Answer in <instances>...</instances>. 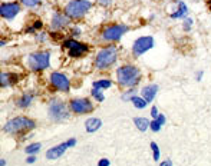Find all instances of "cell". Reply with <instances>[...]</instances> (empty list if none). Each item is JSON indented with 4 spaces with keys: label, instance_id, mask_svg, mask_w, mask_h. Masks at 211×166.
I'll return each instance as SVG.
<instances>
[{
    "label": "cell",
    "instance_id": "cell-24",
    "mask_svg": "<svg viewBox=\"0 0 211 166\" xmlns=\"http://www.w3.org/2000/svg\"><path fill=\"white\" fill-rule=\"evenodd\" d=\"M91 93H92V96L95 97L98 102H104V100H105L104 93H101L99 89H92V92H91Z\"/></svg>",
    "mask_w": 211,
    "mask_h": 166
},
{
    "label": "cell",
    "instance_id": "cell-36",
    "mask_svg": "<svg viewBox=\"0 0 211 166\" xmlns=\"http://www.w3.org/2000/svg\"><path fill=\"white\" fill-rule=\"evenodd\" d=\"M101 6H109L111 4V0H98Z\"/></svg>",
    "mask_w": 211,
    "mask_h": 166
},
{
    "label": "cell",
    "instance_id": "cell-1",
    "mask_svg": "<svg viewBox=\"0 0 211 166\" xmlns=\"http://www.w3.org/2000/svg\"><path fill=\"white\" fill-rule=\"evenodd\" d=\"M141 76V72L138 70V67L126 65V66L119 67L116 70V78L121 86H126V87H132L138 83Z\"/></svg>",
    "mask_w": 211,
    "mask_h": 166
},
{
    "label": "cell",
    "instance_id": "cell-21",
    "mask_svg": "<svg viewBox=\"0 0 211 166\" xmlns=\"http://www.w3.org/2000/svg\"><path fill=\"white\" fill-rule=\"evenodd\" d=\"M40 148H42V145L39 143V142H36V143H32V145H29V146H26V148H25V152H26L27 155H36L37 152L40 150Z\"/></svg>",
    "mask_w": 211,
    "mask_h": 166
},
{
    "label": "cell",
    "instance_id": "cell-8",
    "mask_svg": "<svg viewBox=\"0 0 211 166\" xmlns=\"http://www.w3.org/2000/svg\"><path fill=\"white\" fill-rule=\"evenodd\" d=\"M75 145H76V139H75V137L66 140V142H63V143L56 145V146L50 148L48 152H46V159H49V160H55V159L60 158V156H62L68 149L72 148V146H75Z\"/></svg>",
    "mask_w": 211,
    "mask_h": 166
},
{
    "label": "cell",
    "instance_id": "cell-35",
    "mask_svg": "<svg viewBox=\"0 0 211 166\" xmlns=\"http://www.w3.org/2000/svg\"><path fill=\"white\" fill-rule=\"evenodd\" d=\"M158 109H157V106H154V107H152V109H151V116H152V118H154V119H155L157 118V116H158Z\"/></svg>",
    "mask_w": 211,
    "mask_h": 166
},
{
    "label": "cell",
    "instance_id": "cell-14",
    "mask_svg": "<svg viewBox=\"0 0 211 166\" xmlns=\"http://www.w3.org/2000/svg\"><path fill=\"white\" fill-rule=\"evenodd\" d=\"M50 26H52L53 30L65 29V27L69 26V17H68L65 13H59V11H56V13H53V16H52Z\"/></svg>",
    "mask_w": 211,
    "mask_h": 166
},
{
    "label": "cell",
    "instance_id": "cell-3",
    "mask_svg": "<svg viewBox=\"0 0 211 166\" xmlns=\"http://www.w3.org/2000/svg\"><path fill=\"white\" fill-rule=\"evenodd\" d=\"M92 7V2L89 0H70L65 6V15L69 19H81Z\"/></svg>",
    "mask_w": 211,
    "mask_h": 166
},
{
    "label": "cell",
    "instance_id": "cell-11",
    "mask_svg": "<svg viewBox=\"0 0 211 166\" xmlns=\"http://www.w3.org/2000/svg\"><path fill=\"white\" fill-rule=\"evenodd\" d=\"M20 4L17 2H7L0 4V16L6 20H13L20 13Z\"/></svg>",
    "mask_w": 211,
    "mask_h": 166
},
{
    "label": "cell",
    "instance_id": "cell-37",
    "mask_svg": "<svg viewBox=\"0 0 211 166\" xmlns=\"http://www.w3.org/2000/svg\"><path fill=\"white\" fill-rule=\"evenodd\" d=\"M161 166H172L171 160H165V162H161Z\"/></svg>",
    "mask_w": 211,
    "mask_h": 166
},
{
    "label": "cell",
    "instance_id": "cell-19",
    "mask_svg": "<svg viewBox=\"0 0 211 166\" xmlns=\"http://www.w3.org/2000/svg\"><path fill=\"white\" fill-rule=\"evenodd\" d=\"M134 123L141 132H145L149 128V119L147 118H134Z\"/></svg>",
    "mask_w": 211,
    "mask_h": 166
},
{
    "label": "cell",
    "instance_id": "cell-29",
    "mask_svg": "<svg viewBox=\"0 0 211 166\" xmlns=\"http://www.w3.org/2000/svg\"><path fill=\"white\" fill-rule=\"evenodd\" d=\"M32 27H33V29H35V32H36L37 29H42V27H43V25H42V22H40V20H36V22L33 23V26H32Z\"/></svg>",
    "mask_w": 211,
    "mask_h": 166
},
{
    "label": "cell",
    "instance_id": "cell-23",
    "mask_svg": "<svg viewBox=\"0 0 211 166\" xmlns=\"http://www.w3.org/2000/svg\"><path fill=\"white\" fill-rule=\"evenodd\" d=\"M132 103H134V106L135 107H138V109H144L145 106H147V100L144 99V97H138L137 95L135 96H132Z\"/></svg>",
    "mask_w": 211,
    "mask_h": 166
},
{
    "label": "cell",
    "instance_id": "cell-17",
    "mask_svg": "<svg viewBox=\"0 0 211 166\" xmlns=\"http://www.w3.org/2000/svg\"><path fill=\"white\" fill-rule=\"evenodd\" d=\"M101 126H102V120H101V119H96V118H89L85 122V128H86V132L88 133L96 132Z\"/></svg>",
    "mask_w": 211,
    "mask_h": 166
},
{
    "label": "cell",
    "instance_id": "cell-40",
    "mask_svg": "<svg viewBox=\"0 0 211 166\" xmlns=\"http://www.w3.org/2000/svg\"><path fill=\"white\" fill-rule=\"evenodd\" d=\"M0 166H6V160L4 159H0Z\"/></svg>",
    "mask_w": 211,
    "mask_h": 166
},
{
    "label": "cell",
    "instance_id": "cell-30",
    "mask_svg": "<svg viewBox=\"0 0 211 166\" xmlns=\"http://www.w3.org/2000/svg\"><path fill=\"white\" fill-rule=\"evenodd\" d=\"M111 165V162H109V160H108V159H101L99 160V163H98V166H109Z\"/></svg>",
    "mask_w": 211,
    "mask_h": 166
},
{
    "label": "cell",
    "instance_id": "cell-5",
    "mask_svg": "<svg viewBox=\"0 0 211 166\" xmlns=\"http://www.w3.org/2000/svg\"><path fill=\"white\" fill-rule=\"evenodd\" d=\"M48 113H49V118L52 119V120H55V122H62V120L69 119L68 105H65L59 99L50 100V103L48 106Z\"/></svg>",
    "mask_w": 211,
    "mask_h": 166
},
{
    "label": "cell",
    "instance_id": "cell-20",
    "mask_svg": "<svg viewBox=\"0 0 211 166\" xmlns=\"http://www.w3.org/2000/svg\"><path fill=\"white\" fill-rule=\"evenodd\" d=\"M177 4L180 6V9H178L175 13H171V17H172V19L184 17V16L187 15V6L184 4V2H180V0H177Z\"/></svg>",
    "mask_w": 211,
    "mask_h": 166
},
{
    "label": "cell",
    "instance_id": "cell-39",
    "mask_svg": "<svg viewBox=\"0 0 211 166\" xmlns=\"http://www.w3.org/2000/svg\"><path fill=\"white\" fill-rule=\"evenodd\" d=\"M201 78H203V72H198V74H197V80H201Z\"/></svg>",
    "mask_w": 211,
    "mask_h": 166
},
{
    "label": "cell",
    "instance_id": "cell-27",
    "mask_svg": "<svg viewBox=\"0 0 211 166\" xmlns=\"http://www.w3.org/2000/svg\"><path fill=\"white\" fill-rule=\"evenodd\" d=\"M135 90H134V89H131V90H128V92H125L122 95V100H126V102H128V100H131L132 99V96H135Z\"/></svg>",
    "mask_w": 211,
    "mask_h": 166
},
{
    "label": "cell",
    "instance_id": "cell-34",
    "mask_svg": "<svg viewBox=\"0 0 211 166\" xmlns=\"http://www.w3.org/2000/svg\"><path fill=\"white\" fill-rule=\"evenodd\" d=\"M82 33V29L81 27H73V30H72V34H73V36H78V34H81Z\"/></svg>",
    "mask_w": 211,
    "mask_h": 166
},
{
    "label": "cell",
    "instance_id": "cell-13",
    "mask_svg": "<svg viewBox=\"0 0 211 166\" xmlns=\"http://www.w3.org/2000/svg\"><path fill=\"white\" fill-rule=\"evenodd\" d=\"M50 83L55 89L60 90V92H69L70 89V82L69 79L60 72H53L50 74Z\"/></svg>",
    "mask_w": 211,
    "mask_h": 166
},
{
    "label": "cell",
    "instance_id": "cell-2",
    "mask_svg": "<svg viewBox=\"0 0 211 166\" xmlns=\"http://www.w3.org/2000/svg\"><path fill=\"white\" fill-rule=\"evenodd\" d=\"M36 128L35 120L26 118V116H16V118L10 119L6 125H4V132L16 135L20 132H26V130H32Z\"/></svg>",
    "mask_w": 211,
    "mask_h": 166
},
{
    "label": "cell",
    "instance_id": "cell-4",
    "mask_svg": "<svg viewBox=\"0 0 211 166\" xmlns=\"http://www.w3.org/2000/svg\"><path fill=\"white\" fill-rule=\"evenodd\" d=\"M27 65L33 72H42L50 66V53L49 52H36L27 56Z\"/></svg>",
    "mask_w": 211,
    "mask_h": 166
},
{
    "label": "cell",
    "instance_id": "cell-22",
    "mask_svg": "<svg viewBox=\"0 0 211 166\" xmlns=\"http://www.w3.org/2000/svg\"><path fill=\"white\" fill-rule=\"evenodd\" d=\"M111 86H112V82L108 80V79L93 82V89H108V87H111Z\"/></svg>",
    "mask_w": 211,
    "mask_h": 166
},
{
    "label": "cell",
    "instance_id": "cell-32",
    "mask_svg": "<svg viewBox=\"0 0 211 166\" xmlns=\"http://www.w3.org/2000/svg\"><path fill=\"white\" fill-rule=\"evenodd\" d=\"M184 25H185V30H190V27H191V25H193V20H191V19H185Z\"/></svg>",
    "mask_w": 211,
    "mask_h": 166
},
{
    "label": "cell",
    "instance_id": "cell-15",
    "mask_svg": "<svg viewBox=\"0 0 211 166\" xmlns=\"http://www.w3.org/2000/svg\"><path fill=\"white\" fill-rule=\"evenodd\" d=\"M17 80V76L10 72H0V87H7L15 85Z\"/></svg>",
    "mask_w": 211,
    "mask_h": 166
},
{
    "label": "cell",
    "instance_id": "cell-26",
    "mask_svg": "<svg viewBox=\"0 0 211 166\" xmlns=\"http://www.w3.org/2000/svg\"><path fill=\"white\" fill-rule=\"evenodd\" d=\"M151 149H152V152H154V160H159V148L155 142L151 143Z\"/></svg>",
    "mask_w": 211,
    "mask_h": 166
},
{
    "label": "cell",
    "instance_id": "cell-38",
    "mask_svg": "<svg viewBox=\"0 0 211 166\" xmlns=\"http://www.w3.org/2000/svg\"><path fill=\"white\" fill-rule=\"evenodd\" d=\"M46 37H48L46 34H39V37H37V40H39V42H43V40H46Z\"/></svg>",
    "mask_w": 211,
    "mask_h": 166
},
{
    "label": "cell",
    "instance_id": "cell-31",
    "mask_svg": "<svg viewBox=\"0 0 211 166\" xmlns=\"http://www.w3.org/2000/svg\"><path fill=\"white\" fill-rule=\"evenodd\" d=\"M155 119L158 120V123H159L161 126H162L164 123H165V116H164V114H158V116H157Z\"/></svg>",
    "mask_w": 211,
    "mask_h": 166
},
{
    "label": "cell",
    "instance_id": "cell-12",
    "mask_svg": "<svg viewBox=\"0 0 211 166\" xmlns=\"http://www.w3.org/2000/svg\"><path fill=\"white\" fill-rule=\"evenodd\" d=\"M126 32H128V26H125V25H114V26H109L104 30L102 37H104L105 40H111V42L118 40Z\"/></svg>",
    "mask_w": 211,
    "mask_h": 166
},
{
    "label": "cell",
    "instance_id": "cell-33",
    "mask_svg": "<svg viewBox=\"0 0 211 166\" xmlns=\"http://www.w3.org/2000/svg\"><path fill=\"white\" fill-rule=\"evenodd\" d=\"M26 162L29 163V165H32V163H35V162H36V156H35V155H29V158L26 159Z\"/></svg>",
    "mask_w": 211,
    "mask_h": 166
},
{
    "label": "cell",
    "instance_id": "cell-28",
    "mask_svg": "<svg viewBox=\"0 0 211 166\" xmlns=\"http://www.w3.org/2000/svg\"><path fill=\"white\" fill-rule=\"evenodd\" d=\"M149 128H151L154 132H158V130L161 129V125L158 123V120H157V119H154L152 122H149Z\"/></svg>",
    "mask_w": 211,
    "mask_h": 166
},
{
    "label": "cell",
    "instance_id": "cell-10",
    "mask_svg": "<svg viewBox=\"0 0 211 166\" xmlns=\"http://www.w3.org/2000/svg\"><path fill=\"white\" fill-rule=\"evenodd\" d=\"M154 46V39L152 36H144V37H139L137 40L134 42V46H132V52L134 56H141L144 55L145 52H148L149 49H152Z\"/></svg>",
    "mask_w": 211,
    "mask_h": 166
},
{
    "label": "cell",
    "instance_id": "cell-9",
    "mask_svg": "<svg viewBox=\"0 0 211 166\" xmlns=\"http://www.w3.org/2000/svg\"><path fill=\"white\" fill-rule=\"evenodd\" d=\"M69 109L76 114H85L93 110V105L91 103V100L79 97V99H73L69 102Z\"/></svg>",
    "mask_w": 211,
    "mask_h": 166
},
{
    "label": "cell",
    "instance_id": "cell-16",
    "mask_svg": "<svg viewBox=\"0 0 211 166\" xmlns=\"http://www.w3.org/2000/svg\"><path fill=\"white\" fill-rule=\"evenodd\" d=\"M142 97H144L145 100H147V103H151L152 100H154V97H155V95L158 93V86L157 85H148L145 86L144 89H142Z\"/></svg>",
    "mask_w": 211,
    "mask_h": 166
},
{
    "label": "cell",
    "instance_id": "cell-41",
    "mask_svg": "<svg viewBox=\"0 0 211 166\" xmlns=\"http://www.w3.org/2000/svg\"><path fill=\"white\" fill-rule=\"evenodd\" d=\"M4 44H6V40H2V39H0V47H3Z\"/></svg>",
    "mask_w": 211,
    "mask_h": 166
},
{
    "label": "cell",
    "instance_id": "cell-7",
    "mask_svg": "<svg viewBox=\"0 0 211 166\" xmlns=\"http://www.w3.org/2000/svg\"><path fill=\"white\" fill-rule=\"evenodd\" d=\"M62 47L65 49V50H68V55H69L70 57H81V56H83L89 50L88 44L81 43V42L73 40V39L65 40L62 44Z\"/></svg>",
    "mask_w": 211,
    "mask_h": 166
},
{
    "label": "cell",
    "instance_id": "cell-42",
    "mask_svg": "<svg viewBox=\"0 0 211 166\" xmlns=\"http://www.w3.org/2000/svg\"><path fill=\"white\" fill-rule=\"evenodd\" d=\"M210 3H211V0H210Z\"/></svg>",
    "mask_w": 211,
    "mask_h": 166
},
{
    "label": "cell",
    "instance_id": "cell-25",
    "mask_svg": "<svg viewBox=\"0 0 211 166\" xmlns=\"http://www.w3.org/2000/svg\"><path fill=\"white\" fill-rule=\"evenodd\" d=\"M20 3L23 6H26V7H35V6L40 3V0H20Z\"/></svg>",
    "mask_w": 211,
    "mask_h": 166
},
{
    "label": "cell",
    "instance_id": "cell-18",
    "mask_svg": "<svg viewBox=\"0 0 211 166\" xmlns=\"http://www.w3.org/2000/svg\"><path fill=\"white\" fill-rule=\"evenodd\" d=\"M33 99H35V95H32V93H23L22 96L17 99L16 105L19 107H29L32 105V102H33Z\"/></svg>",
    "mask_w": 211,
    "mask_h": 166
},
{
    "label": "cell",
    "instance_id": "cell-6",
    "mask_svg": "<svg viewBox=\"0 0 211 166\" xmlns=\"http://www.w3.org/2000/svg\"><path fill=\"white\" fill-rule=\"evenodd\" d=\"M116 56H118V50L115 46H108V47L99 50L95 59V65L98 69H106L111 65L116 62Z\"/></svg>",
    "mask_w": 211,
    "mask_h": 166
}]
</instances>
